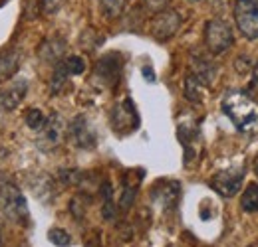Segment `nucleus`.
Instances as JSON below:
<instances>
[{
  "mask_svg": "<svg viewBox=\"0 0 258 247\" xmlns=\"http://www.w3.org/2000/svg\"><path fill=\"white\" fill-rule=\"evenodd\" d=\"M191 73L207 87L217 77V65L205 56H193L191 58Z\"/></svg>",
  "mask_w": 258,
  "mask_h": 247,
  "instance_id": "4468645a",
  "label": "nucleus"
},
{
  "mask_svg": "<svg viewBox=\"0 0 258 247\" xmlns=\"http://www.w3.org/2000/svg\"><path fill=\"white\" fill-rule=\"evenodd\" d=\"M234 22L246 40L258 38V0H236L234 2Z\"/></svg>",
  "mask_w": 258,
  "mask_h": 247,
  "instance_id": "20e7f679",
  "label": "nucleus"
},
{
  "mask_svg": "<svg viewBox=\"0 0 258 247\" xmlns=\"http://www.w3.org/2000/svg\"><path fill=\"white\" fill-rule=\"evenodd\" d=\"M223 111L240 133H254L258 129V103L248 93L238 89L226 91Z\"/></svg>",
  "mask_w": 258,
  "mask_h": 247,
  "instance_id": "f257e3e1",
  "label": "nucleus"
},
{
  "mask_svg": "<svg viewBox=\"0 0 258 247\" xmlns=\"http://www.w3.org/2000/svg\"><path fill=\"white\" fill-rule=\"evenodd\" d=\"M0 247H2V233H0Z\"/></svg>",
  "mask_w": 258,
  "mask_h": 247,
  "instance_id": "7c9ffc66",
  "label": "nucleus"
},
{
  "mask_svg": "<svg viewBox=\"0 0 258 247\" xmlns=\"http://www.w3.org/2000/svg\"><path fill=\"white\" fill-rule=\"evenodd\" d=\"M68 137L76 149L90 151L97 145V137L94 127L90 125L86 115H76L68 125Z\"/></svg>",
  "mask_w": 258,
  "mask_h": 247,
  "instance_id": "0eeeda50",
  "label": "nucleus"
},
{
  "mask_svg": "<svg viewBox=\"0 0 258 247\" xmlns=\"http://www.w3.org/2000/svg\"><path fill=\"white\" fill-rule=\"evenodd\" d=\"M20 62H22V54H20V50H16V48H8V50H4V52L0 54V81L10 79V77L18 71Z\"/></svg>",
  "mask_w": 258,
  "mask_h": 247,
  "instance_id": "2eb2a0df",
  "label": "nucleus"
},
{
  "mask_svg": "<svg viewBox=\"0 0 258 247\" xmlns=\"http://www.w3.org/2000/svg\"><path fill=\"white\" fill-rule=\"evenodd\" d=\"M48 239L54 243L56 247H70L72 245V235L62 229V227H52L48 231Z\"/></svg>",
  "mask_w": 258,
  "mask_h": 247,
  "instance_id": "5701e85b",
  "label": "nucleus"
},
{
  "mask_svg": "<svg viewBox=\"0 0 258 247\" xmlns=\"http://www.w3.org/2000/svg\"><path fill=\"white\" fill-rule=\"evenodd\" d=\"M203 89H205V85L195 77L193 73H187V77H185V97L191 103H201L203 97H205Z\"/></svg>",
  "mask_w": 258,
  "mask_h": 247,
  "instance_id": "f3484780",
  "label": "nucleus"
},
{
  "mask_svg": "<svg viewBox=\"0 0 258 247\" xmlns=\"http://www.w3.org/2000/svg\"><path fill=\"white\" fill-rule=\"evenodd\" d=\"M26 91H28V83L24 79H18L10 87L2 89L0 91V109L2 111H14L24 101Z\"/></svg>",
  "mask_w": 258,
  "mask_h": 247,
  "instance_id": "f8f14e48",
  "label": "nucleus"
},
{
  "mask_svg": "<svg viewBox=\"0 0 258 247\" xmlns=\"http://www.w3.org/2000/svg\"><path fill=\"white\" fill-rule=\"evenodd\" d=\"M179 28H181V16L173 8H167V10H163L159 14H155L151 24H149V32H151V36L157 42L171 40L179 32Z\"/></svg>",
  "mask_w": 258,
  "mask_h": 247,
  "instance_id": "6e6552de",
  "label": "nucleus"
},
{
  "mask_svg": "<svg viewBox=\"0 0 258 247\" xmlns=\"http://www.w3.org/2000/svg\"><path fill=\"white\" fill-rule=\"evenodd\" d=\"M68 77H70V73L66 71L64 63L60 62L58 65H56V69H54L52 83H50V87H52V93H54V95H58V93L64 91L66 83H68Z\"/></svg>",
  "mask_w": 258,
  "mask_h": 247,
  "instance_id": "412c9836",
  "label": "nucleus"
},
{
  "mask_svg": "<svg viewBox=\"0 0 258 247\" xmlns=\"http://www.w3.org/2000/svg\"><path fill=\"white\" fill-rule=\"evenodd\" d=\"M64 119L60 113H52V117L46 121V127L40 131V145L44 149H54L62 143V137H64Z\"/></svg>",
  "mask_w": 258,
  "mask_h": 247,
  "instance_id": "9b49d317",
  "label": "nucleus"
},
{
  "mask_svg": "<svg viewBox=\"0 0 258 247\" xmlns=\"http://www.w3.org/2000/svg\"><path fill=\"white\" fill-rule=\"evenodd\" d=\"M169 2H171V0H143V6H145L149 12L159 14V12L169 8Z\"/></svg>",
  "mask_w": 258,
  "mask_h": 247,
  "instance_id": "393cba45",
  "label": "nucleus"
},
{
  "mask_svg": "<svg viewBox=\"0 0 258 247\" xmlns=\"http://www.w3.org/2000/svg\"><path fill=\"white\" fill-rule=\"evenodd\" d=\"M143 75H145V79H147V81H153V79H155V77H153L151 67H143Z\"/></svg>",
  "mask_w": 258,
  "mask_h": 247,
  "instance_id": "c85d7f7f",
  "label": "nucleus"
},
{
  "mask_svg": "<svg viewBox=\"0 0 258 247\" xmlns=\"http://www.w3.org/2000/svg\"><path fill=\"white\" fill-rule=\"evenodd\" d=\"M86 247H101V235H99V231H94L86 239Z\"/></svg>",
  "mask_w": 258,
  "mask_h": 247,
  "instance_id": "cd10ccee",
  "label": "nucleus"
},
{
  "mask_svg": "<svg viewBox=\"0 0 258 247\" xmlns=\"http://www.w3.org/2000/svg\"><path fill=\"white\" fill-rule=\"evenodd\" d=\"M62 63H64L66 71H68L70 75H80V73L86 71V62H84L82 58H78V56H70V58H66Z\"/></svg>",
  "mask_w": 258,
  "mask_h": 247,
  "instance_id": "b1692460",
  "label": "nucleus"
},
{
  "mask_svg": "<svg viewBox=\"0 0 258 247\" xmlns=\"http://www.w3.org/2000/svg\"><path fill=\"white\" fill-rule=\"evenodd\" d=\"M179 198H181V184L177 180H159L151 188V202L163 212L175 210Z\"/></svg>",
  "mask_w": 258,
  "mask_h": 247,
  "instance_id": "9d476101",
  "label": "nucleus"
},
{
  "mask_svg": "<svg viewBox=\"0 0 258 247\" xmlns=\"http://www.w3.org/2000/svg\"><path fill=\"white\" fill-rule=\"evenodd\" d=\"M109 123H111L113 133L119 137H127L131 133H135L141 125L135 103L131 99H123V101L115 103L111 113H109Z\"/></svg>",
  "mask_w": 258,
  "mask_h": 247,
  "instance_id": "7ed1b4c3",
  "label": "nucleus"
},
{
  "mask_svg": "<svg viewBox=\"0 0 258 247\" xmlns=\"http://www.w3.org/2000/svg\"><path fill=\"white\" fill-rule=\"evenodd\" d=\"M195 2H197V0H195Z\"/></svg>",
  "mask_w": 258,
  "mask_h": 247,
  "instance_id": "2f4dec72",
  "label": "nucleus"
},
{
  "mask_svg": "<svg viewBox=\"0 0 258 247\" xmlns=\"http://www.w3.org/2000/svg\"><path fill=\"white\" fill-rule=\"evenodd\" d=\"M240 206L246 214H256L258 212V184H250L244 194H242V200H240Z\"/></svg>",
  "mask_w": 258,
  "mask_h": 247,
  "instance_id": "a211bd4d",
  "label": "nucleus"
},
{
  "mask_svg": "<svg viewBox=\"0 0 258 247\" xmlns=\"http://www.w3.org/2000/svg\"><path fill=\"white\" fill-rule=\"evenodd\" d=\"M248 95L256 101L258 99V63L252 67V73H250V83H248Z\"/></svg>",
  "mask_w": 258,
  "mask_h": 247,
  "instance_id": "a878e982",
  "label": "nucleus"
},
{
  "mask_svg": "<svg viewBox=\"0 0 258 247\" xmlns=\"http://www.w3.org/2000/svg\"><path fill=\"white\" fill-rule=\"evenodd\" d=\"M143 176V174H141ZM141 176H137L135 180L133 178V170L125 172V178H123V192H121V198H119V208L121 210H129L135 202V196H137V190H139V180Z\"/></svg>",
  "mask_w": 258,
  "mask_h": 247,
  "instance_id": "dca6fc26",
  "label": "nucleus"
},
{
  "mask_svg": "<svg viewBox=\"0 0 258 247\" xmlns=\"http://www.w3.org/2000/svg\"><path fill=\"white\" fill-rule=\"evenodd\" d=\"M234 42V36H232V28L226 24L225 20L221 18H213L207 22L205 26V44L209 48L211 54L219 56L226 52Z\"/></svg>",
  "mask_w": 258,
  "mask_h": 247,
  "instance_id": "39448f33",
  "label": "nucleus"
},
{
  "mask_svg": "<svg viewBox=\"0 0 258 247\" xmlns=\"http://www.w3.org/2000/svg\"><path fill=\"white\" fill-rule=\"evenodd\" d=\"M0 212L18 225H26L30 221L26 198L22 196L20 188L10 180H0Z\"/></svg>",
  "mask_w": 258,
  "mask_h": 247,
  "instance_id": "f03ea898",
  "label": "nucleus"
},
{
  "mask_svg": "<svg viewBox=\"0 0 258 247\" xmlns=\"http://www.w3.org/2000/svg\"><path fill=\"white\" fill-rule=\"evenodd\" d=\"M242 180H244V168L242 166H230V168H223L219 170L213 178H211V188L217 190L221 196L225 198H232L240 186H242Z\"/></svg>",
  "mask_w": 258,
  "mask_h": 247,
  "instance_id": "1a4fd4ad",
  "label": "nucleus"
},
{
  "mask_svg": "<svg viewBox=\"0 0 258 247\" xmlns=\"http://www.w3.org/2000/svg\"><path fill=\"white\" fill-rule=\"evenodd\" d=\"M121 71H123V58L117 52H111V54H105L97 60L94 75H96V79L101 81V85L115 87L119 83Z\"/></svg>",
  "mask_w": 258,
  "mask_h": 247,
  "instance_id": "423d86ee",
  "label": "nucleus"
},
{
  "mask_svg": "<svg viewBox=\"0 0 258 247\" xmlns=\"http://www.w3.org/2000/svg\"><path fill=\"white\" fill-rule=\"evenodd\" d=\"M64 2L66 0H42V10H44L46 14H56V12L62 8Z\"/></svg>",
  "mask_w": 258,
  "mask_h": 247,
  "instance_id": "bb28decb",
  "label": "nucleus"
},
{
  "mask_svg": "<svg viewBox=\"0 0 258 247\" xmlns=\"http://www.w3.org/2000/svg\"><path fill=\"white\" fill-rule=\"evenodd\" d=\"M66 52V42L64 38L60 36H54V38H48L40 44L38 48V58L44 63H60V58L64 56Z\"/></svg>",
  "mask_w": 258,
  "mask_h": 247,
  "instance_id": "ddd939ff",
  "label": "nucleus"
},
{
  "mask_svg": "<svg viewBox=\"0 0 258 247\" xmlns=\"http://www.w3.org/2000/svg\"><path fill=\"white\" fill-rule=\"evenodd\" d=\"M46 115L40 111V109H28L24 113V123L28 125L32 131H42L46 127Z\"/></svg>",
  "mask_w": 258,
  "mask_h": 247,
  "instance_id": "4be33fe9",
  "label": "nucleus"
},
{
  "mask_svg": "<svg viewBox=\"0 0 258 247\" xmlns=\"http://www.w3.org/2000/svg\"><path fill=\"white\" fill-rule=\"evenodd\" d=\"M127 2L129 0H99L101 12H103L105 18H117V16L125 10Z\"/></svg>",
  "mask_w": 258,
  "mask_h": 247,
  "instance_id": "aec40b11",
  "label": "nucleus"
},
{
  "mask_svg": "<svg viewBox=\"0 0 258 247\" xmlns=\"http://www.w3.org/2000/svg\"><path fill=\"white\" fill-rule=\"evenodd\" d=\"M254 172L258 174V155L254 156Z\"/></svg>",
  "mask_w": 258,
  "mask_h": 247,
  "instance_id": "c756f323",
  "label": "nucleus"
},
{
  "mask_svg": "<svg viewBox=\"0 0 258 247\" xmlns=\"http://www.w3.org/2000/svg\"><path fill=\"white\" fill-rule=\"evenodd\" d=\"M101 196H103L101 216H103V219L111 221L115 217V206H113V200H111V186H109V182H103L101 184Z\"/></svg>",
  "mask_w": 258,
  "mask_h": 247,
  "instance_id": "6ab92c4d",
  "label": "nucleus"
}]
</instances>
